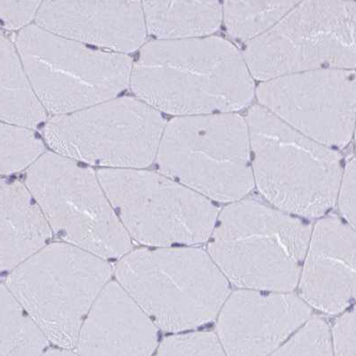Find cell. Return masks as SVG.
<instances>
[{
    "mask_svg": "<svg viewBox=\"0 0 356 356\" xmlns=\"http://www.w3.org/2000/svg\"><path fill=\"white\" fill-rule=\"evenodd\" d=\"M42 1H0L2 28L8 31H18L30 26L36 20Z\"/></svg>",
    "mask_w": 356,
    "mask_h": 356,
    "instance_id": "d4e9b609",
    "label": "cell"
},
{
    "mask_svg": "<svg viewBox=\"0 0 356 356\" xmlns=\"http://www.w3.org/2000/svg\"><path fill=\"white\" fill-rule=\"evenodd\" d=\"M49 342L40 327L2 284L0 356H42Z\"/></svg>",
    "mask_w": 356,
    "mask_h": 356,
    "instance_id": "ffe728a7",
    "label": "cell"
},
{
    "mask_svg": "<svg viewBox=\"0 0 356 356\" xmlns=\"http://www.w3.org/2000/svg\"><path fill=\"white\" fill-rule=\"evenodd\" d=\"M355 143H356V124H355Z\"/></svg>",
    "mask_w": 356,
    "mask_h": 356,
    "instance_id": "f1b7e54d",
    "label": "cell"
},
{
    "mask_svg": "<svg viewBox=\"0 0 356 356\" xmlns=\"http://www.w3.org/2000/svg\"><path fill=\"white\" fill-rule=\"evenodd\" d=\"M269 356H334L332 332L322 318L313 316Z\"/></svg>",
    "mask_w": 356,
    "mask_h": 356,
    "instance_id": "603a6c76",
    "label": "cell"
},
{
    "mask_svg": "<svg viewBox=\"0 0 356 356\" xmlns=\"http://www.w3.org/2000/svg\"><path fill=\"white\" fill-rule=\"evenodd\" d=\"M255 186L270 205L322 218L338 203L344 175L335 149L307 138L257 104L246 117Z\"/></svg>",
    "mask_w": 356,
    "mask_h": 356,
    "instance_id": "3957f363",
    "label": "cell"
},
{
    "mask_svg": "<svg viewBox=\"0 0 356 356\" xmlns=\"http://www.w3.org/2000/svg\"><path fill=\"white\" fill-rule=\"evenodd\" d=\"M298 288L302 300L324 314H343L356 305L355 228L335 216L314 225Z\"/></svg>",
    "mask_w": 356,
    "mask_h": 356,
    "instance_id": "9a60e30c",
    "label": "cell"
},
{
    "mask_svg": "<svg viewBox=\"0 0 356 356\" xmlns=\"http://www.w3.org/2000/svg\"><path fill=\"white\" fill-rule=\"evenodd\" d=\"M312 228L259 200L229 203L219 213L208 253L240 289L292 292L298 286Z\"/></svg>",
    "mask_w": 356,
    "mask_h": 356,
    "instance_id": "7a4b0ae2",
    "label": "cell"
},
{
    "mask_svg": "<svg viewBox=\"0 0 356 356\" xmlns=\"http://www.w3.org/2000/svg\"><path fill=\"white\" fill-rule=\"evenodd\" d=\"M154 356H227L211 332H197L168 337Z\"/></svg>",
    "mask_w": 356,
    "mask_h": 356,
    "instance_id": "cb8c5ba5",
    "label": "cell"
},
{
    "mask_svg": "<svg viewBox=\"0 0 356 356\" xmlns=\"http://www.w3.org/2000/svg\"><path fill=\"white\" fill-rule=\"evenodd\" d=\"M155 162L161 173L214 202H237L255 186L249 127L237 113L174 117Z\"/></svg>",
    "mask_w": 356,
    "mask_h": 356,
    "instance_id": "5b68a950",
    "label": "cell"
},
{
    "mask_svg": "<svg viewBox=\"0 0 356 356\" xmlns=\"http://www.w3.org/2000/svg\"><path fill=\"white\" fill-rule=\"evenodd\" d=\"M129 237L146 246L196 245L211 239L219 211L212 200L161 172L97 171Z\"/></svg>",
    "mask_w": 356,
    "mask_h": 356,
    "instance_id": "30bf717a",
    "label": "cell"
},
{
    "mask_svg": "<svg viewBox=\"0 0 356 356\" xmlns=\"http://www.w3.org/2000/svg\"><path fill=\"white\" fill-rule=\"evenodd\" d=\"M298 2H225L222 21L233 39L249 43L278 24Z\"/></svg>",
    "mask_w": 356,
    "mask_h": 356,
    "instance_id": "44dd1931",
    "label": "cell"
},
{
    "mask_svg": "<svg viewBox=\"0 0 356 356\" xmlns=\"http://www.w3.org/2000/svg\"><path fill=\"white\" fill-rule=\"evenodd\" d=\"M118 282L166 332L195 330L218 316L229 281L208 251L168 247L130 251L115 268Z\"/></svg>",
    "mask_w": 356,
    "mask_h": 356,
    "instance_id": "277c9868",
    "label": "cell"
},
{
    "mask_svg": "<svg viewBox=\"0 0 356 356\" xmlns=\"http://www.w3.org/2000/svg\"><path fill=\"white\" fill-rule=\"evenodd\" d=\"M42 356H79L78 354L68 350V349H52L44 353Z\"/></svg>",
    "mask_w": 356,
    "mask_h": 356,
    "instance_id": "83f0119b",
    "label": "cell"
},
{
    "mask_svg": "<svg viewBox=\"0 0 356 356\" xmlns=\"http://www.w3.org/2000/svg\"><path fill=\"white\" fill-rule=\"evenodd\" d=\"M330 332L334 356H356V305L337 319Z\"/></svg>",
    "mask_w": 356,
    "mask_h": 356,
    "instance_id": "484cf974",
    "label": "cell"
},
{
    "mask_svg": "<svg viewBox=\"0 0 356 356\" xmlns=\"http://www.w3.org/2000/svg\"><path fill=\"white\" fill-rule=\"evenodd\" d=\"M25 184L66 243L106 260L131 251V238L93 168L47 152L27 170Z\"/></svg>",
    "mask_w": 356,
    "mask_h": 356,
    "instance_id": "9c48e42d",
    "label": "cell"
},
{
    "mask_svg": "<svg viewBox=\"0 0 356 356\" xmlns=\"http://www.w3.org/2000/svg\"><path fill=\"white\" fill-rule=\"evenodd\" d=\"M35 24L76 42L122 55L145 46L143 3L43 1Z\"/></svg>",
    "mask_w": 356,
    "mask_h": 356,
    "instance_id": "5bb4252c",
    "label": "cell"
},
{
    "mask_svg": "<svg viewBox=\"0 0 356 356\" xmlns=\"http://www.w3.org/2000/svg\"><path fill=\"white\" fill-rule=\"evenodd\" d=\"M158 327L118 282H110L86 318L79 356H152Z\"/></svg>",
    "mask_w": 356,
    "mask_h": 356,
    "instance_id": "2e32d148",
    "label": "cell"
},
{
    "mask_svg": "<svg viewBox=\"0 0 356 356\" xmlns=\"http://www.w3.org/2000/svg\"><path fill=\"white\" fill-rule=\"evenodd\" d=\"M130 88L174 117L236 113L256 94L243 54L216 36L145 43L134 63Z\"/></svg>",
    "mask_w": 356,
    "mask_h": 356,
    "instance_id": "6da1fadb",
    "label": "cell"
},
{
    "mask_svg": "<svg viewBox=\"0 0 356 356\" xmlns=\"http://www.w3.org/2000/svg\"><path fill=\"white\" fill-rule=\"evenodd\" d=\"M167 122L138 97H116L66 115L50 117L44 141L51 152L109 170H145L157 157Z\"/></svg>",
    "mask_w": 356,
    "mask_h": 356,
    "instance_id": "ba28073f",
    "label": "cell"
},
{
    "mask_svg": "<svg viewBox=\"0 0 356 356\" xmlns=\"http://www.w3.org/2000/svg\"><path fill=\"white\" fill-rule=\"evenodd\" d=\"M147 33L158 40H181L212 36L222 21L218 2H142Z\"/></svg>",
    "mask_w": 356,
    "mask_h": 356,
    "instance_id": "ac0fdd59",
    "label": "cell"
},
{
    "mask_svg": "<svg viewBox=\"0 0 356 356\" xmlns=\"http://www.w3.org/2000/svg\"><path fill=\"white\" fill-rule=\"evenodd\" d=\"M312 317V308L292 292L239 289L219 312L216 334L227 356H269Z\"/></svg>",
    "mask_w": 356,
    "mask_h": 356,
    "instance_id": "4fadbf2b",
    "label": "cell"
},
{
    "mask_svg": "<svg viewBox=\"0 0 356 356\" xmlns=\"http://www.w3.org/2000/svg\"><path fill=\"white\" fill-rule=\"evenodd\" d=\"M111 273L106 259L72 244L54 243L13 270L6 286L49 341L72 350Z\"/></svg>",
    "mask_w": 356,
    "mask_h": 356,
    "instance_id": "8992f818",
    "label": "cell"
},
{
    "mask_svg": "<svg viewBox=\"0 0 356 356\" xmlns=\"http://www.w3.org/2000/svg\"><path fill=\"white\" fill-rule=\"evenodd\" d=\"M243 55L263 82L317 70L356 69V2H298Z\"/></svg>",
    "mask_w": 356,
    "mask_h": 356,
    "instance_id": "8fae6325",
    "label": "cell"
},
{
    "mask_svg": "<svg viewBox=\"0 0 356 356\" xmlns=\"http://www.w3.org/2000/svg\"><path fill=\"white\" fill-rule=\"evenodd\" d=\"M338 204L345 221L356 230V158L345 167Z\"/></svg>",
    "mask_w": 356,
    "mask_h": 356,
    "instance_id": "4316f807",
    "label": "cell"
},
{
    "mask_svg": "<svg viewBox=\"0 0 356 356\" xmlns=\"http://www.w3.org/2000/svg\"><path fill=\"white\" fill-rule=\"evenodd\" d=\"M52 229L26 184L1 180V269L11 272L43 250Z\"/></svg>",
    "mask_w": 356,
    "mask_h": 356,
    "instance_id": "e0dca14e",
    "label": "cell"
},
{
    "mask_svg": "<svg viewBox=\"0 0 356 356\" xmlns=\"http://www.w3.org/2000/svg\"><path fill=\"white\" fill-rule=\"evenodd\" d=\"M0 149L3 176L28 170L47 152L44 141L33 129L3 122Z\"/></svg>",
    "mask_w": 356,
    "mask_h": 356,
    "instance_id": "7402d4cb",
    "label": "cell"
},
{
    "mask_svg": "<svg viewBox=\"0 0 356 356\" xmlns=\"http://www.w3.org/2000/svg\"><path fill=\"white\" fill-rule=\"evenodd\" d=\"M0 71L1 122L31 129L46 124L49 113L25 72L14 40L4 31L1 33Z\"/></svg>",
    "mask_w": 356,
    "mask_h": 356,
    "instance_id": "d6986e66",
    "label": "cell"
},
{
    "mask_svg": "<svg viewBox=\"0 0 356 356\" xmlns=\"http://www.w3.org/2000/svg\"><path fill=\"white\" fill-rule=\"evenodd\" d=\"M25 72L51 117L114 99L130 88L133 59L92 49L36 24L14 41Z\"/></svg>",
    "mask_w": 356,
    "mask_h": 356,
    "instance_id": "52a82bcc",
    "label": "cell"
},
{
    "mask_svg": "<svg viewBox=\"0 0 356 356\" xmlns=\"http://www.w3.org/2000/svg\"><path fill=\"white\" fill-rule=\"evenodd\" d=\"M260 106L320 144L344 148L355 136L356 72L317 70L263 81L256 88Z\"/></svg>",
    "mask_w": 356,
    "mask_h": 356,
    "instance_id": "7c38bea8",
    "label": "cell"
}]
</instances>
